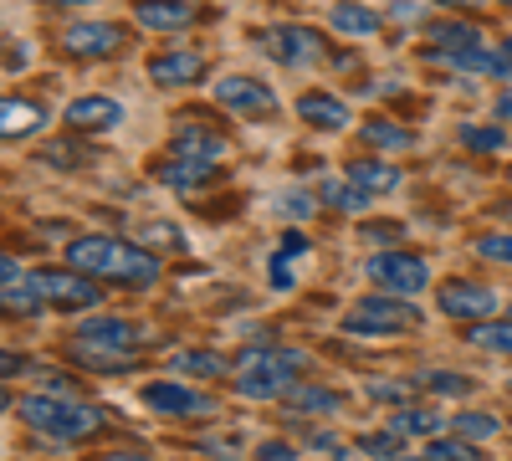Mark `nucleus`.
Instances as JSON below:
<instances>
[{"instance_id":"bb28decb","label":"nucleus","mask_w":512,"mask_h":461,"mask_svg":"<svg viewBox=\"0 0 512 461\" xmlns=\"http://www.w3.org/2000/svg\"><path fill=\"white\" fill-rule=\"evenodd\" d=\"M0 298H6V313H41V287H36V277H16V282H6V292H0Z\"/></svg>"},{"instance_id":"a211bd4d","label":"nucleus","mask_w":512,"mask_h":461,"mask_svg":"<svg viewBox=\"0 0 512 461\" xmlns=\"http://www.w3.org/2000/svg\"><path fill=\"white\" fill-rule=\"evenodd\" d=\"M169 154H180V159H195V164H216L226 154V139L221 134H210V129H175V139H169Z\"/></svg>"},{"instance_id":"393cba45","label":"nucleus","mask_w":512,"mask_h":461,"mask_svg":"<svg viewBox=\"0 0 512 461\" xmlns=\"http://www.w3.org/2000/svg\"><path fill=\"white\" fill-rule=\"evenodd\" d=\"M466 344H477L487 354H512V318L507 323H472L466 328Z\"/></svg>"},{"instance_id":"1a4fd4ad","label":"nucleus","mask_w":512,"mask_h":461,"mask_svg":"<svg viewBox=\"0 0 512 461\" xmlns=\"http://www.w3.org/2000/svg\"><path fill=\"white\" fill-rule=\"evenodd\" d=\"M123 41H128V36H123V26H113V21H77V26L62 31V52L93 62V57L123 52Z\"/></svg>"},{"instance_id":"7ed1b4c3","label":"nucleus","mask_w":512,"mask_h":461,"mask_svg":"<svg viewBox=\"0 0 512 461\" xmlns=\"http://www.w3.org/2000/svg\"><path fill=\"white\" fill-rule=\"evenodd\" d=\"M67 349H72L77 364L113 374V369H128V364H134V354H139V328L128 323V318H88V323L72 333Z\"/></svg>"},{"instance_id":"aec40b11","label":"nucleus","mask_w":512,"mask_h":461,"mask_svg":"<svg viewBox=\"0 0 512 461\" xmlns=\"http://www.w3.org/2000/svg\"><path fill=\"white\" fill-rule=\"evenodd\" d=\"M169 369H180L185 380H221L226 359L210 354V349H175V354H169Z\"/></svg>"},{"instance_id":"f8f14e48","label":"nucleus","mask_w":512,"mask_h":461,"mask_svg":"<svg viewBox=\"0 0 512 461\" xmlns=\"http://www.w3.org/2000/svg\"><path fill=\"white\" fill-rule=\"evenodd\" d=\"M139 400H144L149 410H159V415H210V410H216V400H210V395H200V390H190V385H169V380L144 385Z\"/></svg>"},{"instance_id":"39448f33","label":"nucleus","mask_w":512,"mask_h":461,"mask_svg":"<svg viewBox=\"0 0 512 461\" xmlns=\"http://www.w3.org/2000/svg\"><path fill=\"white\" fill-rule=\"evenodd\" d=\"M405 328H420V308L415 303H400L374 292V298H359L349 313H344V333H405Z\"/></svg>"},{"instance_id":"49530a36","label":"nucleus","mask_w":512,"mask_h":461,"mask_svg":"<svg viewBox=\"0 0 512 461\" xmlns=\"http://www.w3.org/2000/svg\"><path fill=\"white\" fill-rule=\"evenodd\" d=\"M98 461H149V456H134V451H103Z\"/></svg>"},{"instance_id":"0eeeda50","label":"nucleus","mask_w":512,"mask_h":461,"mask_svg":"<svg viewBox=\"0 0 512 461\" xmlns=\"http://www.w3.org/2000/svg\"><path fill=\"white\" fill-rule=\"evenodd\" d=\"M364 272H369L374 287L400 292V298H410V292H420L431 282V267H425V257H415V251H379V257L364 262Z\"/></svg>"},{"instance_id":"423d86ee","label":"nucleus","mask_w":512,"mask_h":461,"mask_svg":"<svg viewBox=\"0 0 512 461\" xmlns=\"http://www.w3.org/2000/svg\"><path fill=\"white\" fill-rule=\"evenodd\" d=\"M31 277H36L41 298H47L52 308L77 313V308L103 303V287H98V277H93V272H77V267H41V272H31Z\"/></svg>"},{"instance_id":"20e7f679","label":"nucleus","mask_w":512,"mask_h":461,"mask_svg":"<svg viewBox=\"0 0 512 461\" xmlns=\"http://www.w3.org/2000/svg\"><path fill=\"white\" fill-rule=\"evenodd\" d=\"M16 415L41 431V436H52V441H82V436H93L103 426V415L88 410V405H77V400H62V395H31L16 405Z\"/></svg>"},{"instance_id":"6ab92c4d","label":"nucleus","mask_w":512,"mask_h":461,"mask_svg":"<svg viewBox=\"0 0 512 461\" xmlns=\"http://www.w3.org/2000/svg\"><path fill=\"white\" fill-rule=\"evenodd\" d=\"M41 123H47V108L41 103H21V98L0 103V129H6V139H26V134L41 129Z\"/></svg>"},{"instance_id":"f704fd0d","label":"nucleus","mask_w":512,"mask_h":461,"mask_svg":"<svg viewBox=\"0 0 512 461\" xmlns=\"http://www.w3.org/2000/svg\"><path fill=\"white\" fill-rule=\"evenodd\" d=\"M425 461H482V456H477L472 441L461 436V441H436L431 451H425Z\"/></svg>"},{"instance_id":"37998d69","label":"nucleus","mask_w":512,"mask_h":461,"mask_svg":"<svg viewBox=\"0 0 512 461\" xmlns=\"http://www.w3.org/2000/svg\"><path fill=\"white\" fill-rule=\"evenodd\" d=\"M26 57H31V52H26V47H16V41H11V57H6V67H11V72H21V67H26Z\"/></svg>"},{"instance_id":"f03ea898","label":"nucleus","mask_w":512,"mask_h":461,"mask_svg":"<svg viewBox=\"0 0 512 461\" xmlns=\"http://www.w3.org/2000/svg\"><path fill=\"white\" fill-rule=\"evenodd\" d=\"M236 395L246 400H282L297 374L308 369V354L303 349H282V344H246L236 354Z\"/></svg>"},{"instance_id":"f3484780","label":"nucleus","mask_w":512,"mask_h":461,"mask_svg":"<svg viewBox=\"0 0 512 461\" xmlns=\"http://www.w3.org/2000/svg\"><path fill=\"white\" fill-rule=\"evenodd\" d=\"M134 16H139L144 31H185L195 21V11L185 6V0H139Z\"/></svg>"},{"instance_id":"8fccbe9b","label":"nucleus","mask_w":512,"mask_h":461,"mask_svg":"<svg viewBox=\"0 0 512 461\" xmlns=\"http://www.w3.org/2000/svg\"><path fill=\"white\" fill-rule=\"evenodd\" d=\"M47 6H93V0H47Z\"/></svg>"},{"instance_id":"7c9ffc66","label":"nucleus","mask_w":512,"mask_h":461,"mask_svg":"<svg viewBox=\"0 0 512 461\" xmlns=\"http://www.w3.org/2000/svg\"><path fill=\"white\" fill-rule=\"evenodd\" d=\"M359 451L364 456H379V461H400L405 456V436L400 431H374V436L359 441Z\"/></svg>"},{"instance_id":"c9c22d12","label":"nucleus","mask_w":512,"mask_h":461,"mask_svg":"<svg viewBox=\"0 0 512 461\" xmlns=\"http://www.w3.org/2000/svg\"><path fill=\"white\" fill-rule=\"evenodd\" d=\"M477 257H482V262H507V267H512V236H482V241H477Z\"/></svg>"},{"instance_id":"864d4df0","label":"nucleus","mask_w":512,"mask_h":461,"mask_svg":"<svg viewBox=\"0 0 512 461\" xmlns=\"http://www.w3.org/2000/svg\"><path fill=\"white\" fill-rule=\"evenodd\" d=\"M507 390H512V385H507Z\"/></svg>"},{"instance_id":"a18cd8bd","label":"nucleus","mask_w":512,"mask_h":461,"mask_svg":"<svg viewBox=\"0 0 512 461\" xmlns=\"http://www.w3.org/2000/svg\"><path fill=\"white\" fill-rule=\"evenodd\" d=\"M0 277L16 282V277H26V272H21V262H16V257H6V262H0Z\"/></svg>"},{"instance_id":"4468645a","label":"nucleus","mask_w":512,"mask_h":461,"mask_svg":"<svg viewBox=\"0 0 512 461\" xmlns=\"http://www.w3.org/2000/svg\"><path fill=\"white\" fill-rule=\"evenodd\" d=\"M118 118H123V108L113 98H77L62 113V123H67V129H77V134H103V129H113Z\"/></svg>"},{"instance_id":"5701e85b","label":"nucleus","mask_w":512,"mask_h":461,"mask_svg":"<svg viewBox=\"0 0 512 461\" xmlns=\"http://www.w3.org/2000/svg\"><path fill=\"white\" fill-rule=\"evenodd\" d=\"M318 200L349 216V211H364V205H369V190L354 185V180H318Z\"/></svg>"},{"instance_id":"c03bdc74","label":"nucleus","mask_w":512,"mask_h":461,"mask_svg":"<svg viewBox=\"0 0 512 461\" xmlns=\"http://www.w3.org/2000/svg\"><path fill=\"white\" fill-rule=\"evenodd\" d=\"M492 77H502V82H512V52H502V57H497V67H492Z\"/></svg>"},{"instance_id":"cd10ccee","label":"nucleus","mask_w":512,"mask_h":461,"mask_svg":"<svg viewBox=\"0 0 512 461\" xmlns=\"http://www.w3.org/2000/svg\"><path fill=\"white\" fill-rule=\"evenodd\" d=\"M451 431L466 436V441H492L502 431V421H497V415H487V410H466V415H456V421H451Z\"/></svg>"},{"instance_id":"c756f323","label":"nucleus","mask_w":512,"mask_h":461,"mask_svg":"<svg viewBox=\"0 0 512 461\" xmlns=\"http://www.w3.org/2000/svg\"><path fill=\"white\" fill-rule=\"evenodd\" d=\"M390 426H395L400 436H431V431H441L436 410H410V405H400V410L390 415Z\"/></svg>"},{"instance_id":"58836bf2","label":"nucleus","mask_w":512,"mask_h":461,"mask_svg":"<svg viewBox=\"0 0 512 461\" xmlns=\"http://www.w3.org/2000/svg\"><path fill=\"white\" fill-rule=\"evenodd\" d=\"M400 236H405V226H395V221L390 226H379V221L364 226V241H400Z\"/></svg>"},{"instance_id":"603ef678","label":"nucleus","mask_w":512,"mask_h":461,"mask_svg":"<svg viewBox=\"0 0 512 461\" xmlns=\"http://www.w3.org/2000/svg\"><path fill=\"white\" fill-rule=\"evenodd\" d=\"M507 52H512V41H507Z\"/></svg>"},{"instance_id":"3c124183","label":"nucleus","mask_w":512,"mask_h":461,"mask_svg":"<svg viewBox=\"0 0 512 461\" xmlns=\"http://www.w3.org/2000/svg\"><path fill=\"white\" fill-rule=\"evenodd\" d=\"M333 461H359V451H333Z\"/></svg>"},{"instance_id":"c85d7f7f","label":"nucleus","mask_w":512,"mask_h":461,"mask_svg":"<svg viewBox=\"0 0 512 461\" xmlns=\"http://www.w3.org/2000/svg\"><path fill=\"white\" fill-rule=\"evenodd\" d=\"M431 395H472L477 380L472 374H456V369H425V380H420Z\"/></svg>"},{"instance_id":"dca6fc26","label":"nucleus","mask_w":512,"mask_h":461,"mask_svg":"<svg viewBox=\"0 0 512 461\" xmlns=\"http://www.w3.org/2000/svg\"><path fill=\"white\" fill-rule=\"evenodd\" d=\"M154 180L159 185H169V190H180V195H200V190H210V164H195V159H180V154H169L159 170H154Z\"/></svg>"},{"instance_id":"412c9836","label":"nucleus","mask_w":512,"mask_h":461,"mask_svg":"<svg viewBox=\"0 0 512 461\" xmlns=\"http://www.w3.org/2000/svg\"><path fill=\"white\" fill-rule=\"evenodd\" d=\"M364 144L379 149V154H405L415 144V134L405 129V123H390V118H369L364 123Z\"/></svg>"},{"instance_id":"09e8293b","label":"nucleus","mask_w":512,"mask_h":461,"mask_svg":"<svg viewBox=\"0 0 512 461\" xmlns=\"http://www.w3.org/2000/svg\"><path fill=\"white\" fill-rule=\"evenodd\" d=\"M431 6H482V0H431Z\"/></svg>"},{"instance_id":"b1692460","label":"nucleus","mask_w":512,"mask_h":461,"mask_svg":"<svg viewBox=\"0 0 512 461\" xmlns=\"http://www.w3.org/2000/svg\"><path fill=\"white\" fill-rule=\"evenodd\" d=\"M282 400H287L292 410H318V415L344 410V395H338V390H323V385H292Z\"/></svg>"},{"instance_id":"4be33fe9","label":"nucleus","mask_w":512,"mask_h":461,"mask_svg":"<svg viewBox=\"0 0 512 461\" xmlns=\"http://www.w3.org/2000/svg\"><path fill=\"white\" fill-rule=\"evenodd\" d=\"M349 180H354V185H364L369 195H390V190H395V185H400L405 175H400V170H390V164H374V159H354V164H349Z\"/></svg>"},{"instance_id":"f257e3e1","label":"nucleus","mask_w":512,"mask_h":461,"mask_svg":"<svg viewBox=\"0 0 512 461\" xmlns=\"http://www.w3.org/2000/svg\"><path fill=\"white\" fill-rule=\"evenodd\" d=\"M67 267L93 272L103 282H123V287H149L159 282V257L149 246L118 241V236H77L67 246Z\"/></svg>"},{"instance_id":"de8ad7c7","label":"nucleus","mask_w":512,"mask_h":461,"mask_svg":"<svg viewBox=\"0 0 512 461\" xmlns=\"http://www.w3.org/2000/svg\"><path fill=\"white\" fill-rule=\"evenodd\" d=\"M497 118H512V93H507V98H497Z\"/></svg>"},{"instance_id":"2f4dec72","label":"nucleus","mask_w":512,"mask_h":461,"mask_svg":"<svg viewBox=\"0 0 512 461\" xmlns=\"http://www.w3.org/2000/svg\"><path fill=\"white\" fill-rule=\"evenodd\" d=\"M139 241L164 246V251H185V231L169 226V221H144V226H139Z\"/></svg>"},{"instance_id":"79ce46f5","label":"nucleus","mask_w":512,"mask_h":461,"mask_svg":"<svg viewBox=\"0 0 512 461\" xmlns=\"http://www.w3.org/2000/svg\"><path fill=\"white\" fill-rule=\"evenodd\" d=\"M47 385H52V395H72L77 390V380H67V374H47Z\"/></svg>"},{"instance_id":"e433bc0d","label":"nucleus","mask_w":512,"mask_h":461,"mask_svg":"<svg viewBox=\"0 0 512 461\" xmlns=\"http://www.w3.org/2000/svg\"><path fill=\"white\" fill-rule=\"evenodd\" d=\"M41 159H47V164H62V170H77V164L88 159V154H77L72 144H47V149H41Z\"/></svg>"},{"instance_id":"473e14b6","label":"nucleus","mask_w":512,"mask_h":461,"mask_svg":"<svg viewBox=\"0 0 512 461\" xmlns=\"http://www.w3.org/2000/svg\"><path fill=\"white\" fill-rule=\"evenodd\" d=\"M415 390L420 385H410V380H374L369 385V400H379V405H410Z\"/></svg>"},{"instance_id":"4c0bfd02","label":"nucleus","mask_w":512,"mask_h":461,"mask_svg":"<svg viewBox=\"0 0 512 461\" xmlns=\"http://www.w3.org/2000/svg\"><path fill=\"white\" fill-rule=\"evenodd\" d=\"M262 461H292L297 456V446H287V441H262V451H256Z\"/></svg>"},{"instance_id":"9d476101","label":"nucleus","mask_w":512,"mask_h":461,"mask_svg":"<svg viewBox=\"0 0 512 461\" xmlns=\"http://www.w3.org/2000/svg\"><path fill=\"white\" fill-rule=\"evenodd\" d=\"M216 103L226 113H241V118H262V113H272V88H267V82H256V77L231 72V77L216 82Z\"/></svg>"},{"instance_id":"a19ab883","label":"nucleus","mask_w":512,"mask_h":461,"mask_svg":"<svg viewBox=\"0 0 512 461\" xmlns=\"http://www.w3.org/2000/svg\"><path fill=\"white\" fill-rule=\"evenodd\" d=\"M390 16H395V21H415V16H420V6H415V0H395Z\"/></svg>"},{"instance_id":"72a5a7b5","label":"nucleus","mask_w":512,"mask_h":461,"mask_svg":"<svg viewBox=\"0 0 512 461\" xmlns=\"http://www.w3.org/2000/svg\"><path fill=\"white\" fill-rule=\"evenodd\" d=\"M461 144L477 149V154H497V149L507 144V134H502V129H482V123H466V129H461Z\"/></svg>"},{"instance_id":"6e6552de","label":"nucleus","mask_w":512,"mask_h":461,"mask_svg":"<svg viewBox=\"0 0 512 461\" xmlns=\"http://www.w3.org/2000/svg\"><path fill=\"white\" fill-rule=\"evenodd\" d=\"M262 47L287 67H313L328 57V41L313 26H272V31H262Z\"/></svg>"},{"instance_id":"9b49d317","label":"nucleus","mask_w":512,"mask_h":461,"mask_svg":"<svg viewBox=\"0 0 512 461\" xmlns=\"http://www.w3.org/2000/svg\"><path fill=\"white\" fill-rule=\"evenodd\" d=\"M436 303H441V313H446V318L482 323V318L497 308V292H492V287H482V282H446V287L436 292Z\"/></svg>"},{"instance_id":"a878e982","label":"nucleus","mask_w":512,"mask_h":461,"mask_svg":"<svg viewBox=\"0 0 512 461\" xmlns=\"http://www.w3.org/2000/svg\"><path fill=\"white\" fill-rule=\"evenodd\" d=\"M333 26L344 36H374L379 31V16L369 6H354V0H344V6H333Z\"/></svg>"},{"instance_id":"ea45409f","label":"nucleus","mask_w":512,"mask_h":461,"mask_svg":"<svg viewBox=\"0 0 512 461\" xmlns=\"http://www.w3.org/2000/svg\"><path fill=\"white\" fill-rule=\"evenodd\" d=\"M282 211H292V216H313V195H282Z\"/></svg>"},{"instance_id":"2eb2a0df","label":"nucleus","mask_w":512,"mask_h":461,"mask_svg":"<svg viewBox=\"0 0 512 461\" xmlns=\"http://www.w3.org/2000/svg\"><path fill=\"white\" fill-rule=\"evenodd\" d=\"M297 118L308 123V129H349V103L333 98V93H303L297 98Z\"/></svg>"},{"instance_id":"ddd939ff","label":"nucleus","mask_w":512,"mask_h":461,"mask_svg":"<svg viewBox=\"0 0 512 461\" xmlns=\"http://www.w3.org/2000/svg\"><path fill=\"white\" fill-rule=\"evenodd\" d=\"M149 77L159 82V88H195V82L205 77V57L200 52H159L149 62Z\"/></svg>"}]
</instances>
